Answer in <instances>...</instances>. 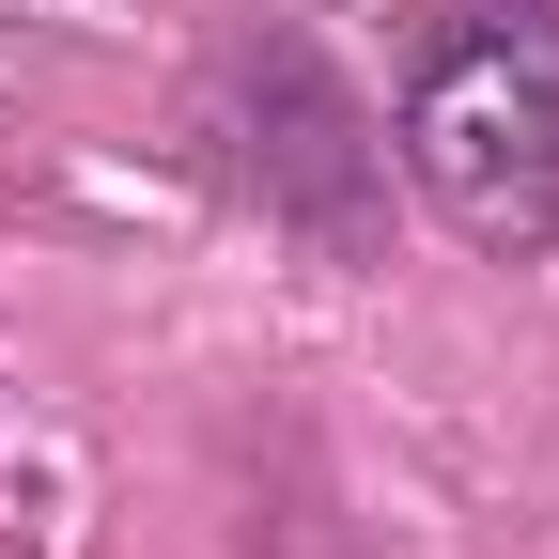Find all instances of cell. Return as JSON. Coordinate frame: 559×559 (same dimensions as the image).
<instances>
[{"instance_id": "obj_1", "label": "cell", "mask_w": 559, "mask_h": 559, "mask_svg": "<svg viewBox=\"0 0 559 559\" xmlns=\"http://www.w3.org/2000/svg\"><path fill=\"white\" fill-rule=\"evenodd\" d=\"M404 171L466 249H559V0H451L404 62Z\"/></svg>"}, {"instance_id": "obj_2", "label": "cell", "mask_w": 559, "mask_h": 559, "mask_svg": "<svg viewBox=\"0 0 559 559\" xmlns=\"http://www.w3.org/2000/svg\"><path fill=\"white\" fill-rule=\"evenodd\" d=\"M202 124H218L234 187L264 202L280 234H311V249H358V234H373V171H389V140L358 124V94H342L296 32H234Z\"/></svg>"}]
</instances>
